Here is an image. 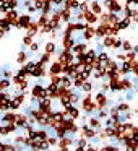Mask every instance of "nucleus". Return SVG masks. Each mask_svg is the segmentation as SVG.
I'll return each instance as SVG.
<instances>
[{"label": "nucleus", "instance_id": "1", "mask_svg": "<svg viewBox=\"0 0 138 151\" xmlns=\"http://www.w3.org/2000/svg\"><path fill=\"white\" fill-rule=\"evenodd\" d=\"M104 7L109 12H114V13H119V15H122V12H124V7L119 4V0H106Z\"/></svg>", "mask_w": 138, "mask_h": 151}, {"label": "nucleus", "instance_id": "2", "mask_svg": "<svg viewBox=\"0 0 138 151\" xmlns=\"http://www.w3.org/2000/svg\"><path fill=\"white\" fill-rule=\"evenodd\" d=\"M31 23H33V17H29V15H20L18 17V28L20 29H28Z\"/></svg>", "mask_w": 138, "mask_h": 151}, {"label": "nucleus", "instance_id": "3", "mask_svg": "<svg viewBox=\"0 0 138 151\" xmlns=\"http://www.w3.org/2000/svg\"><path fill=\"white\" fill-rule=\"evenodd\" d=\"M120 73H124V75H130V73H133V62H130V60H124V62H120Z\"/></svg>", "mask_w": 138, "mask_h": 151}, {"label": "nucleus", "instance_id": "4", "mask_svg": "<svg viewBox=\"0 0 138 151\" xmlns=\"http://www.w3.org/2000/svg\"><path fill=\"white\" fill-rule=\"evenodd\" d=\"M49 73H50V75H60V73H63V63L59 62V60L54 62V63H50Z\"/></svg>", "mask_w": 138, "mask_h": 151}, {"label": "nucleus", "instance_id": "5", "mask_svg": "<svg viewBox=\"0 0 138 151\" xmlns=\"http://www.w3.org/2000/svg\"><path fill=\"white\" fill-rule=\"evenodd\" d=\"M85 21L88 24H94V23H98V21H99V15H96L94 12L88 10V12H85Z\"/></svg>", "mask_w": 138, "mask_h": 151}, {"label": "nucleus", "instance_id": "6", "mask_svg": "<svg viewBox=\"0 0 138 151\" xmlns=\"http://www.w3.org/2000/svg\"><path fill=\"white\" fill-rule=\"evenodd\" d=\"M83 36H85V41L94 39V36H96V28H93V24H88V26H86V29L83 31Z\"/></svg>", "mask_w": 138, "mask_h": 151}, {"label": "nucleus", "instance_id": "7", "mask_svg": "<svg viewBox=\"0 0 138 151\" xmlns=\"http://www.w3.org/2000/svg\"><path fill=\"white\" fill-rule=\"evenodd\" d=\"M109 86H111V93L114 94V93H117V91H122V83H120V80H115V78H112L111 81H109Z\"/></svg>", "mask_w": 138, "mask_h": 151}, {"label": "nucleus", "instance_id": "8", "mask_svg": "<svg viewBox=\"0 0 138 151\" xmlns=\"http://www.w3.org/2000/svg\"><path fill=\"white\" fill-rule=\"evenodd\" d=\"M89 10L94 12L96 15H101L102 12H104V7L99 4V0H94V2H91V4H89Z\"/></svg>", "mask_w": 138, "mask_h": 151}, {"label": "nucleus", "instance_id": "9", "mask_svg": "<svg viewBox=\"0 0 138 151\" xmlns=\"http://www.w3.org/2000/svg\"><path fill=\"white\" fill-rule=\"evenodd\" d=\"M137 96H138V91H137L135 88L125 89V101L132 102V101H135V99H137Z\"/></svg>", "mask_w": 138, "mask_h": 151}, {"label": "nucleus", "instance_id": "10", "mask_svg": "<svg viewBox=\"0 0 138 151\" xmlns=\"http://www.w3.org/2000/svg\"><path fill=\"white\" fill-rule=\"evenodd\" d=\"M98 60V52L96 49H88L86 50V63H93Z\"/></svg>", "mask_w": 138, "mask_h": 151}, {"label": "nucleus", "instance_id": "11", "mask_svg": "<svg viewBox=\"0 0 138 151\" xmlns=\"http://www.w3.org/2000/svg\"><path fill=\"white\" fill-rule=\"evenodd\" d=\"M81 89H83V93H91L93 89H94V83L89 81V80H85L83 85H81Z\"/></svg>", "mask_w": 138, "mask_h": 151}, {"label": "nucleus", "instance_id": "12", "mask_svg": "<svg viewBox=\"0 0 138 151\" xmlns=\"http://www.w3.org/2000/svg\"><path fill=\"white\" fill-rule=\"evenodd\" d=\"M135 15H137V10H133L130 7H125L124 12H122V17H125V18H133Z\"/></svg>", "mask_w": 138, "mask_h": 151}, {"label": "nucleus", "instance_id": "13", "mask_svg": "<svg viewBox=\"0 0 138 151\" xmlns=\"http://www.w3.org/2000/svg\"><path fill=\"white\" fill-rule=\"evenodd\" d=\"M117 111H119V112H127V111H130V104H128V101H124V102H120V104H117Z\"/></svg>", "mask_w": 138, "mask_h": 151}, {"label": "nucleus", "instance_id": "14", "mask_svg": "<svg viewBox=\"0 0 138 151\" xmlns=\"http://www.w3.org/2000/svg\"><path fill=\"white\" fill-rule=\"evenodd\" d=\"M98 60H101V62H104L106 65H107V63L111 62V59H109V54H106L104 50H102V52H99V54H98Z\"/></svg>", "mask_w": 138, "mask_h": 151}, {"label": "nucleus", "instance_id": "15", "mask_svg": "<svg viewBox=\"0 0 138 151\" xmlns=\"http://www.w3.org/2000/svg\"><path fill=\"white\" fill-rule=\"evenodd\" d=\"M114 39H115L114 36H106V37H102V42H104L106 47H112L114 46Z\"/></svg>", "mask_w": 138, "mask_h": 151}, {"label": "nucleus", "instance_id": "16", "mask_svg": "<svg viewBox=\"0 0 138 151\" xmlns=\"http://www.w3.org/2000/svg\"><path fill=\"white\" fill-rule=\"evenodd\" d=\"M55 42H54V41H49V42L46 44V52H49V54H54L55 52Z\"/></svg>", "mask_w": 138, "mask_h": 151}, {"label": "nucleus", "instance_id": "17", "mask_svg": "<svg viewBox=\"0 0 138 151\" xmlns=\"http://www.w3.org/2000/svg\"><path fill=\"white\" fill-rule=\"evenodd\" d=\"M137 57H138V54L135 52L133 49L127 52V60H130V62H135V60H137Z\"/></svg>", "mask_w": 138, "mask_h": 151}, {"label": "nucleus", "instance_id": "18", "mask_svg": "<svg viewBox=\"0 0 138 151\" xmlns=\"http://www.w3.org/2000/svg\"><path fill=\"white\" fill-rule=\"evenodd\" d=\"M133 49V44L130 42V41H124V44H122V50L124 52H128V50Z\"/></svg>", "mask_w": 138, "mask_h": 151}, {"label": "nucleus", "instance_id": "19", "mask_svg": "<svg viewBox=\"0 0 138 151\" xmlns=\"http://www.w3.org/2000/svg\"><path fill=\"white\" fill-rule=\"evenodd\" d=\"M122 44H124V41H122L120 37H115V39H114V46H112V49H114V50L122 49Z\"/></svg>", "mask_w": 138, "mask_h": 151}, {"label": "nucleus", "instance_id": "20", "mask_svg": "<svg viewBox=\"0 0 138 151\" xmlns=\"http://www.w3.org/2000/svg\"><path fill=\"white\" fill-rule=\"evenodd\" d=\"M39 47H41L39 41H33V42H31V46H29V50H31V52H37V50H39Z\"/></svg>", "mask_w": 138, "mask_h": 151}, {"label": "nucleus", "instance_id": "21", "mask_svg": "<svg viewBox=\"0 0 138 151\" xmlns=\"http://www.w3.org/2000/svg\"><path fill=\"white\" fill-rule=\"evenodd\" d=\"M138 5V0H125V7H135Z\"/></svg>", "mask_w": 138, "mask_h": 151}, {"label": "nucleus", "instance_id": "22", "mask_svg": "<svg viewBox=\"0 0 138 151\" xmlns=\"http://www.w3.org/2000/svg\"><path fill=\"white\" fill-rule=\"evenodd\" d=\"M117 60H119V62H124V60H127V54H117Z\"/></svg>", "mask_w": 138, "mask_h": 151}, {"label": "nucleus", "instance_id": "23", "mask_svg": "<svg viewBox=\"0 0 138 151\" xmlns=\"http://www.w3.org/2000/svg\"><path fill=\"white\" fill-rule=\"evenodd\" d=\"M117 104V102L114 101V99H107V101H106V106H107V107H112V106H115Z\"/></svg>", "mask_w": 138, "mask_h": 151}, {"label": "nucleus", "instance_id": "24", "mask_svg": "<svg viewBox=\"0 0 138 151\" xmlns=\"http://www.w3.org/2000/svg\"><path fill=\"white\" fill-rule=\"evenodd\" d=\"M133 50H135V52L138 54V44H137V46H133Z\"/></svg>", "mask_w": 138, "mask_h": 151}, {"label": "nucleus", "instance_id": "25", "mask_svg": "<svg viewBox=\"0 0 138 151\" xmlns=\"http://www.w3.org/2000/svg\"><path fill=\"white\" fill-rule=\"evenodd\" d=\"M135 125H137V127H138V119H137V124H135Z\"/></svg>", "mask_w": 138, "mask_h": 151}, {"label": "nucleus", "instance_id": "26", "mask_svg": "<svg viewBox=\"0 0 138 151\" xmlns=\"http://www.w3.org/2000/svg\"><path fill=\"white\" fill-rule=\"evenodd\" d=\"M137 101H138V96H137Z\"/></svg>", "mask_w": 138, "mask_h": 151}, {"label": "nucleus", "instance_id": "27", "mask_svg": "<svg viewBox=\"0 0 138 151\" xmlns=\"http://www.w3.org/2000/svg\"><path fill=\"white\" fill-rule=\"evenodd\" d=\"M137 15H138V10H137Z\"/></svg>", "mask_w": 138, "mask_h": 151}]
</instances>
